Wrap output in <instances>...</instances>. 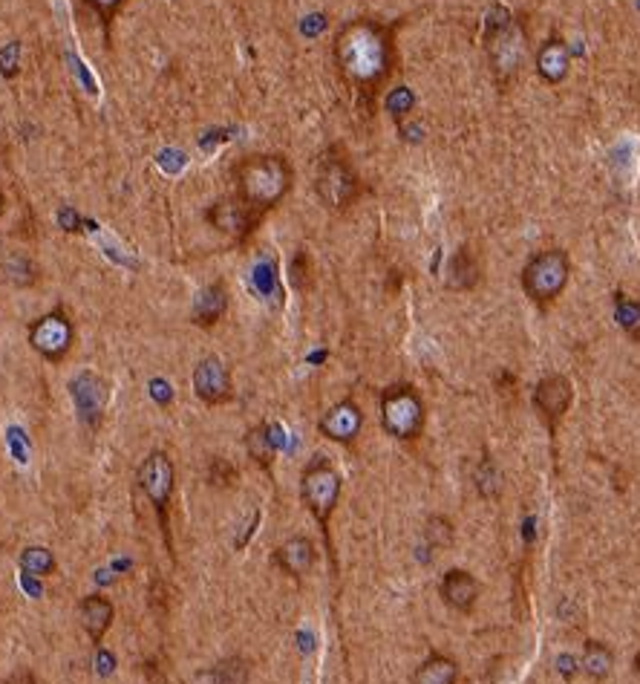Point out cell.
<instances>
[{
    "instance_id": "1",
    "label": "cell",
    "mask_w": 640,
    "mask_h": 684,
    "mask_svg": "<svg viewBox=\"0 0 640 684\" xmlns=\"http://www.w3.org/2000/svg\"><path fill=\"white\" fill-rule=\"evenodd\" d=\"M332 52L338 73L358 93L378 90L395 67L393 32L372 18H358L341 26Z\"/></svg>"
},
{
    "instance_id": "2",
    "label": "cell",
    "mask_w": 640,
    "mask_h": 684,
    "mask_svg": "<svg viewBox=\"0 0 640 684\" xmlns=\"http://www.w3.org/2000/svg\"><path fill=\"white\" fill-rule=\"evenodd\" d=\"M234 177H237V197L254 214L271 211L280 200H286V194L295 185V171H292L289 159L286 156H277V153L246 156L237 165Z\"/></svg>"
},
{
    "instance_id": "3",
    "label": "cell",
    "mask_w": 640,
    "mask_h": 684,
    "mask_svg": "<svg viewBox=\"0 0 640 684\" xmlns=\"http://www.w3.org/2000/svg\"><path fill=\"white\" fill-rule=\"evenodd\" d=\"M571 278V260L563 249H542L531 254L522 269V289L534 304H551Z\"/></svg>"
},
{
    "instance_id": "4",
    "label": "cell",
    "mask_w": 640,
    "mask_h": 684,
    "mask_svg": "<svg viewBox=\"0 0 640 684\" xmlns=\"http://www.w3.org/2000/svg\"><path fill=\"white\" fill-rule=\"evenodd\" d=\"M315 194L320 197V203L332 211H344L358 200L361 179L341 151H329L320 156L318 174H315Z\"/></svg>"
},
{
    "instance_id": "5",
    "label": "cell",
    "mask_w": 640,
    "mask_h": 684,
    "mask_svg": "<svg viewBox=\"0 0 640 684\" xmlns=\"http://www.w3.org/2000/svg\"><path fill=\"white\" fill-rule=\"evenodd\" d=\"M381 425L395 439H416L424 428V402L413 384H393L381 393Z\"/></svg>"
},
{
    "instance_id": "6",
    "label": "cell",
    "mask_w": 640,
    "mask_h": 684,
    "mask_svg": "<svg viewBox=\"0 0 640 684\" xmlns=\"http://www.w3.org/2000/svg\"><path fill=\"white\" fill-rule=\"evenodd\" d=\"M300 497H303V503L312 511V517L318 520L320 526H326L329 514L335 511L338 497H341V474L323 456H315L306 465V471H303Z\"/></svg>"
},
{
    "instance_id": "7",
    "label": "cell",
    "mask_w": 640,
    "mask_h": 684,
    "mask_svg": "<svg viewBox=\"0 0 640 684\" xmlns=\"http://www.w3.org/2000/svg\"><path fill=\"white\" fill-rule=\"evenodd\" d=\"M488 52H491L493 67L502 76L517 73L525 55V35L517 26V21H511V15L505 9H496V21L488 29Z\"/></svg>"
},
{
    "instance_id": "8",
    "label": "cell",
    "mask_w": 640,
    "mask_h": 684,
    "mask_svg": "<svg viewBox=\"0 0 640 684\" xmlns=\"http://www.w3.org/2000/svg\"><path fill=\"white\" fill-rule=\"evenodd\" d=\"M73 338V321L61 309L41 315L29 327V344H32V350L41 355V358H47V361H64L67 353H70V347H73Z\"/></svg>"
},
{
    "instance_id": "9",
    "label": "cell",
    "mask_w": 640,
    "mask_h": 684,
    "mask_svg": "<svg viewBox=\"0 0 640 684\" xmlns=\"http://www.w3.org/2000/svg\"><path fill=\"white\" fill-rule=\"evenodd\" d=\"M139 485H142L145 497L150 500V506L156 508L162 526H168V523H165V514H168V503H171L173 494L171 456L162 454V451H153V454L142 462V468H139Z\"/></svg>"
},
{
    "instance_id": "10",
    "label": "cell",
    "mask_w": 640,
    "mask_h": 684,
    "mask_svg": "<svg viewBox=\"0 0 640 684\" xmlns=\"http://www.w3.org/2000/svg\"><path fill=\"white\" fill-rule=\"evenodd\" d=\"M571 402H574V384L563 373H551L534 387V407L542 416V422L548 425V431L557 428V422L566 416Z\"/></svg>"
},
{
    "instance_id": "11",
    "label": "cell",
    "mask_w": 640,
    "mask_h": 684,
    "mask_svg": "<svg viewBox=\"0 0 640 684\" xmlns=\"http://www.w3.org/2000/svg\"><path fill=\"white\" fill-rule=\"evenodd\" d=\"M70 396H73L75 413L87 428H96L101 422V413L107 407V384L90 370H81L70 381Z\"/></svg>"
},
{
    "instance_id": "12",
    "label": "cell",
    "mask_w": 640,
    "mask_h": 684,
    "mask_svg": "<svg viewBox=\"0 0 640 684\" xmlns=\"http://www.w3.org/2000/svg\"><path fill=\"white\" fill-rule=\"evenodd\" d=\"M194 393L205 405H222L234 396L231 390V373L217 355H205L194 367Z\"/></svg>"
},
{
    "instance_id": "13",
    "label": "cell",
    "mask_w": 640,
    "mask_h": 684,
    "mask_svg": "<svg viewBox=\"0 0 640 684\" xmlns=\"http://www.w3.org/2000/svg\"><path fill=\"white\" fill-rule=\"evenodd\" d=\"M364 428V413L361 407L355 405L352 399H344L338 405H332L323 419H320V433L332 442H341V445H349L358 439V433Z\"/></svg>"
},
{
    "instance_id": "14",
    "label": "cell",
    "mask_w": 640,
    "mask_h": 684,
    "mask_svg": "<svg viewBox=\"0 0 640 684\" xmlns=\"http://www.w3.org/2000/svg\"><path fill=\"white\" fill-rule=\"evenodd\" d=\"M257 217L260 214H254L237 194L234 197H225L220 203H214V208L208 211L211 226L222 231V234H228V237H237V240L246 237L251 226L257 223Z\"/></svg>"
},
{
    "instance_id": "15",
    "label": "cell",
    "mask_w": 640,
    "mask_h": 684,
    "mask_svg": "<svg viewBox=\"0 0 640 684\" xmlns=\"http://www.w3.org/2000/svg\"><path fill=\"white\" fill-rule=\"evenodd\" d=\"M571 73V47L563 38L551 35L537 50V76L545 84H563Z\"/></svg>"
},
{
    "instance_id": "16",
    "label": "cell",
    "mask_w": 640,
    "mask_h": 684,
    "mask_svg": "<svg viewBox=\"0 0 640 684\" xmlns=\"http://www.w3.org/2000/svg\"><path fill=\"white\" fill-rule=\"evenodd\" d=\"M442 598L447 607L468 612L479 598V581L465 569H450L442 581Z\"/></svg>"
},
{
    "instance_id": "17",
    "label": "cell",
    "mask_w": 640,
    "mask_h": 684,
    "mask_svg": "<svg viewBox=\"0 0 640 684\" xmlns=\"http://www.w3.org/2000/svg\"><path fill=\"white\" fill-rule=\"evenodd\" d=\"M315 558H318V552H315V543H312L309 537H292V540H286V543L277 549V555H274L277 566H280L286 575H295V578L306 575V572L315 566Z\"/></svg>"
},
{
    "instance_id": "18",
    "label": "cell",
    "mask_w": 640,
    "mask_h": 684,
    "mask_svg": "<svg viewBox=\"0 0 640 684\" xmlns=\"http://www.w3.org/2000/svg\"><path fill=\"white\" fill-rule=\"evenodd\" d=\"M78 618H81V627L99 644L113 624V604L101 595H90L78 604Z\"/></svg>"
},
{
    "instance_id": "19",
    "label": "cell",
    "mask_w": 640,
    "mask_h": 684,
    "mask_svg": "<svg viewBox=\"0 0 640 684\" xmlns=\"http://www.w3.org/2000/svg\"><path fill=\"white\" fill-rule=\"evenodd\" d=\"M225 309H228V292H225V286L217 280V283H211V286H205L199 292L191 315H194V321H197L199 327H214L222 315H225Z\"/></svg>"
},
{
    "instance_id": "20",
    "label": "cell",
    "mask_w": 640,
    "mask_h": 684,
    "mask_svg": "<svg viewBox=\"0 0 640 684\" xmlns=\"http://www.w3.org/2000/svg\"><path fill=\"white\" fill-rule=\"evenodd\" d=\"M248 682V661L240 656L220 661L217 667L199 670L191 684H246Z\"/></svg>"
},
{
    "instance_id": "21",
    "label": "cell",
    "mask_w": 640,
    "mask_h": 684,
    "mask_svg": "<svg viewBox=\"0 0 640 684\" xmlns=\"http://www.w3.org/2000/svg\"><path fill=\"white\" fill-rule=\"evenodd\" d=\"M479 260L473 257L470 249H459V252L450 257V266H447V286L450 289H473L479 283Z\"/></svg>"
},
{
    "instance_id": "22",
    "label": "cell",
    "mask_w": 640,
    "mask_h": 684,
    "mask_svg": "<svg viewBox=\"0 0 640 684\" xmlns=\"http://www.w3.org/2000/svg\"><path fill=\"white\" fill-rule=\"evenodd\" d=\"M580 667H583V673H586L589 679H594V682L609 679V673H612V667H615V653H612V647L603 644V641H589L586 650H583Z\"/></svg>"
},
{
    "instance_id": "23",
    "label": "cell",
    "mask_w": 640,
    "mask_h": 684,
    "mask_svg": "<svg viewBox=\"0 0 640 684\" xmlns=\"http://www.w3.org/2000/svg\"><path fill=\"white\" fill-rule=\"evenodd\" d=\"M456 679H459V664L447 656H430L413 676L416 684H456Z\"/></svg>"
},
{
    "instance_id": "24",
    "label": "cell",
    "mask_w": 640,
    "mask_h": 684,
    "mask_svg": "<svg viewBox=\"0 0 640 684\" xmlns=\"http://www.w3.org/2000/svg\"><path fill=\"white\" fill-rule=\"evenodd\" d=\"M271 425H257L246 433V451L248 456L263 465V468H271V459H274V448H277V439L271 436Z\"/></svg>"
},
{
    "instance_id": "25",
    "label": "cell",
    "mask_w": 640,
    "mask_h": 684,
    "mask_svg": "<svg viewBox=\"0 0 640 684\" xmlns=\"http://www.w3.org/2000/svg\"><path fill=\"white\" fill-rule=\"evenodd\" d=\"M21 569H24V575H32V578H47L55 569V558L44 546H26L21 552Z\"/></svg>"
},
{
    "instance_id": "26",
    "label": "cell",
    "mask_w": 640,
    "mask_h": 684,
    "mask_svg": "<svg viewBox=\"0 0 640 684\" xmlns=\"http://www.w3.org/2000/svg\"><path fill=\"white\" fill-rule=\"evenodd\" d=\"M384 107H387V113L393 116L395 122H401V119H407V116L413 113V107H416V96H413V90H410V87H395V90L387 93Z\"/></svg>"
},
{
    "instance_id": "27",
    "label": "cell",
    "mask_w": 640,
    "mask_h": 684,
    "mask_svg": "<svg viewBox=\"0 0 640 684\" xmlns=\"http://www.w3.org/2000/svg\"><path fill=\"white\" fill-rule=\"evenodd\" d=\"M615 315H617V324H620L623 330L629 332L632 338H640V304H635V301H626L623 295H617Z\"/></svg>"
},
{
    "instance_id": "28",
    "label": "cell",
    "mask_w": 640,
    "mask_h": 684,
    "mask_svg": "<svg viewBox=\"0 0 640 684\" xmlns=\"http://www.w3.org/2000/svg\"><path fill=\"white\" fill-rule=\"evenodd\" d=\"M476 488H479L482 497H496L502 491V474H499V468L493 465L491 459H485L476 468Z\"/></svg>"
},
{
    "instance_id": "29",
    "label": "cell",
    "mask_w": 640,
    "mask_h": 684,
    "mask_svg": "<svg viewBox=\"0 0 640 684\" xmlns=\"http://www.w3.org/2000/svg\"><path fill=\"white\" fill-rule=\"evenodd\" d=\"M424 537H427V543L433 549L450 546L453 543V526H450V520L447 517H430L427 526H424Z\"/></svg>"
},
{
    "instance_id": "30",
    "label": "cell",
    "mask_w": 640,
    "mask_h": 684,
    "mask_svg": "<svg viewBox=\"0 0 640 684\" xmlns=\"http://www.w3.org/2000/svg\"><path fill=\"white\" fill-rule=\"evenodd\" d=\"M208 471H211V485H228V482L234 480V468H231L225 459H220V456L211 462Z\"/></svg>"
},
{
    "instance_id": "31",
    "label": "cell",
    "mask_w": 640,
    "mask_h": 684,
    "mask_svg": "<svg viewBox=\"0 0 640 684\" xmlns=\"http://www.w3.org/2000/svg\"><path fill=\"white\" fill-rule=\"evenodd\" d=\"M84 3H87L99 18H104V21H110V18L124 6V0H84Z\"/></svg>"
},
{
    "instance_id": "32",
    "label": "cell",
    "mask_w": 640,
    "mask_h": 684,
    "mask_svg": "<svg viewBox=\"0 0 640 684\" xmlns=\"http://www.w3.org/2000/svg\"><path fill=\"white\" fill-rule=\"evenodd\" d=\"M150 393H153V399H156L159 405H168V402L173 399L171 384H168V381H162V379L150 381Z\"/></svg>"
},
{
    "instance_id": "33",
    "label": "cell",
    "mask_w": 640,
    "mask_h": 684,
    "mask_svg": "<svg viewBox=\"0 0 640 684\" xmlns=\"http://www.w3.org/2000/svg\"><path fill=\"white\" fill-rule=\"evenodd\" d=\"M557 664H560V673H563L566 679H571V676L577 673V661L571 659V656H560V661H557Z\"/></svg>"
},
{
    "instance_id": "34",
    "label": "cell",
    "mask_w": 640,
    "mask_h": 684,
    "mask_svg": "<svg viewBox=\"0 0 640 684\" xmlns=\"http://www.w3.org/2000/svg\"><path fill=\"white\" fill-rule=\"evenodd\" d=\"M96 664H99V670L107 676V673H113V659L104 653V650H99V656H96Z\"/></svg>"
},
{
    "instance_id": "35",
    "label": "cell",
    "mask_w": 640,
    "mask_h": 684,
    "mask_svg": "<svg viewBox=\"0 0 640 684\" xmlns=\"http://www.w3.org/2000/svg\"><path fill=\"white\" fill-rule=\"evenodd\" d=\"M3 684H35V676H32V673H26V670H21V673L9 676Z\"/></svg>"
},
{
    "instance_id": "36",
    "label": "cell",
    "mask_w": 640,
    "mask_h": 684,
    "mask_svg": "<svg viewBox=\"0 0 640 684\" xmlns=\"http://www.w3.org/2000/svg\"><path fill=\"white\" fill-rule=\"evenodd\" d=\"M635 673H638V676H640V653H638V656H635Z\"/></svg>"
},
{
    "instance_id": "37",
    "label": "cell",
    "mask_w": 640,
    "mask_h": 684,
    "mask_svg": "<svg viewBox=\"0 0 640 684\" xmlns=\"http://www.w3.org/2000/svg\"><path fill=\"white\" fill-rule=\"evenodd\" d=\"M0 214H3V194H0Z\"/></svg>"
}]
</instances>
